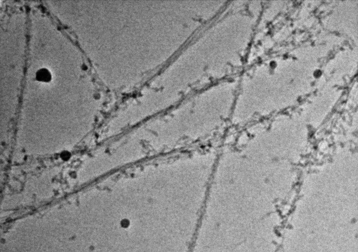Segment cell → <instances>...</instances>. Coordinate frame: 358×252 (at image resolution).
Returning a JSON list of instances; mask_svg holds the SVG:
<instances>
[{"instance_id":"1","label":"cell","mask_w":358,"mask_h":252,"mask_svg":"<svg viewBox=\"0 0 358 252\" xmlns=\"http://www.w3.org/2000/svg\"><path fill=\"white\" fill-rule=\"evenodd\" d=\"M36 78L39 81L48 82L50 80L51 75L48 69L42 68L36 72Z\"/></svg>"}]
</instances>
